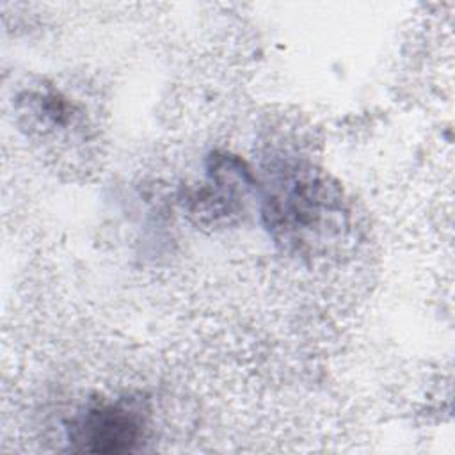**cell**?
Here are the masks:
<instances>
[{"label":"cell","instance_id":"7a4b0ae2","mask_svg":"<svg viewBox=\"0 0 455 455\" xmlns=\"http://www.w3.org/2000/svg\"><path fill=\"white\" fill-rule=\"evenodd\" d=\"M144 414L135 398L101 402L80 412L68 427L73 451L123 453L142 439Z\"/></svg>","mask_w":455,"mask_h":455},{"label":"cell","instance_id":"3957f363","mask_svg":"<svg viewBox=\"0 0 455 455\" xmlns=\"http://www.w3.org/2000/svg\"><path fill=\"white\" fill-rule=\"evenodd\" d=\"M254 180L242 160L231 155L212 156L208 180L190 199V212L201 217L231 219L243 212Z\"/></svg>","mask_w":455,"mask_h":455},{"label":"cell","instance_id":"6da1fadb","mask_svg":"<svg viewBox=\"0 0 455 455\" xmlns=\"http://www.w3.org/2000/svg\"><path fill=\"white\" fill-rule=\"evenodd\" d=\"M261 217L275 243L300 254L325 251L348 226L341 190L311 167L286 169L270 180Z\"/></svg>","mask_w":455,"mask_h":455}]
</instances>
